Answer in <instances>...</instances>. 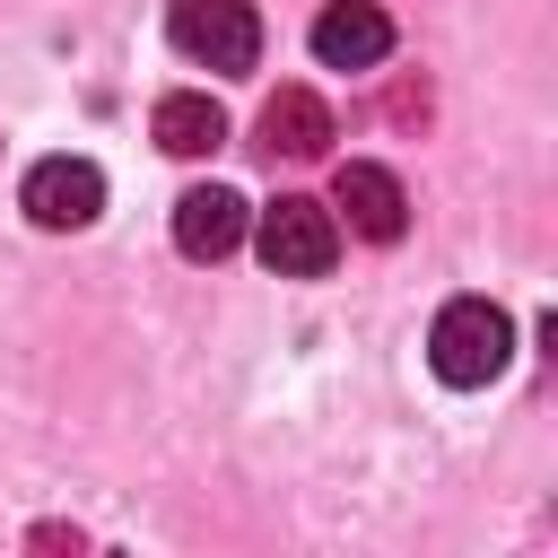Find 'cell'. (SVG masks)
I'll return each mask as SVG.
<instances>
[{"mask_svg": "<svg viewBox=\"0 0 558 558\" xmlns=\"http://www.w3.org/2000/svg\"><path fill=\"white\" fill-rule=\"evenodd\" d=\"M331 140H340V131H331V105H323L314 87H279V96L262 105V140H253V148L279 166V157H323Z\"/></svg>", "mask_w": 558, "mask_h": 558, "instance_id": "cell-8", "label": "cell"}, {"mask_svg": "<svg viewBox=\"0 0 558 558\" xmlns=\"http://www.w3.org/2000/svg\"><path fill=\"white\" fill-rule=\"evenodd\" d=\"M17 209H26L44 235L87 227V218L105 209V174H96V157H35L26 183H17Z\"/></svg>", "mask_w": 558, "mask_h": 558, "instance_id": "cell-4", "label": "cell"}, {"mask_svg": "<svg viewBox=\"0 0 558 558\" xmlns=\"http://www.w3.org/2000/svg\"><path fill=\"white\" fill-rule=\"evenodd\" d=\"M148 131H157V148H166V157H209V148H227V113H218V96H192V87L157 96Z\"/></svg>", "mask_w": 558, "mask_h": 558, "instance_id": "cell-9", "label": "cell"}, {"mask_svg": "<svg viewBox=\"0 0 558 558\" xmlns=\"http://www.w3.org/2000/svg\"><path fill=\"white\" fill-rule=\"evenodd\" d=\"M331 209H340L349 235H366V244H401V227H410V192H401V174L375 166V157H349V166L331 174Z\"/></svg>", "mask_w": 558, "mask_h": 558, "instance_id": "cell-5", "label": "cell"}, {"mask_svg": "<svg viewBox=\"0 0 558 558\" xmlns=\"http://www.w3.org/2000/svg\"><path fill=\"white\" fill-rule=\"evenodd\" d=\"M26 558H87V541H78V523H35Z\"/></svg>", "mask_w": 558, "mask_h": 558, "instance_id": "cell-10", "label": "cell"}, {"mask_svg": "<svg viewBox=\"0 0 558 558\" xmlns=\"http://www.w3.org/2000/svg\"><path fill=\"white\" fill-rule=\"evenodd\" d=\"M166 35H174V52L201 61V70H253V61H262V17H253V0H174V9H166Z\"/></svg>", "mask_w": 558, "mask_h": 558, "instance_id": "cell-3", "label": "cell"}, {"mask_svg": "<svg viewBox=\"0 0 558 558\" xmlns=\"http://www.w3.org/2000/svg\"><path fill=\"white\" fill-rule=\"evenodd\" d=\"M506 357H514V323H506L497 296H453V305L436 314V331H427V366H436V384H453V392L497 384Z\"/></svg>", "mask_w": 558, "mask_h": 558, "instance_id": "cell-1", "label": "cell"}, {"mask_svg": "<svg viewBox=\"0 0 558 558\" xmlns=\"http://www.w3.org/2000/svg\"><path fill=\"white\" fill-rule=\"evenodd\" d=\"M244 227H253V209H244V192H227V183H192V192L174 201V253H183V262H227V253L244 244Z\"/></svg>", "mask_w": 558, "mask_h": 558, "instance_id": "cell-6", "label": "cell"}, {"mask_svg": "<svg viewBox=\"0 0 558 558\" xmlns=\"http://www.w3.org/2000/svg\"><path fill=\"white\" fill-rule=\"evenodd\" d=\"M384 52H392V17L375 0H331L314 17V61L323 70H375Z\"/></svg>", "mask_w": 558, "mask_h": 558, "instance_id": "cell-7", "label": "cell"}, {"mask_svg": "<svg viewBox=\"0 0 558 558\" xmlns=\"http://www.w3.org/2000/svg\"><path fill=\"white\" fill-rule=\"evenodd\" d=\"M253 253H262L279 279H323V270L340 262V218H331L323 201H305V192H279V201H262V218H253Z\"/></svg>", "mask_w": 558, "mask_h": 558, "instance_id": "cell-2", "label": "cell"}]
</instances>
